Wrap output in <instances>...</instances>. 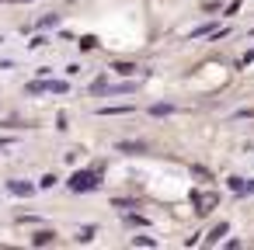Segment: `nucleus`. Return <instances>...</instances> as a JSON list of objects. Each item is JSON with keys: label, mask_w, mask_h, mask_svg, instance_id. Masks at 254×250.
Returning <instances> with one entry per match:
<instances>
[{"label": "nucleus", "mask_w": 254, "mask_h": 250, "mask_svg": "<svg viewBox=\"0 0 254 250\" xmlns=\"http://www.w3.org/2000/svg\"><path fill=\"white\" fill-rule=\"evenodd\" d=\"M53 240H56V233H53V229H39V233L32 236V243H35V247H49Z\"/></svg>", "instance_id": "5"}, {"label": "nucleus", "mask_w": 254, "mask_h": 250, "mask_svg": "<svg viewBox=\"0 0 254 250\" xmlns=\"http://www.w3.org/2000/svg\"><path fill=\"white\" fill-rule=\"evenodd\" d=\"M11 146V139H0V150H7Z\"/></svg>", "instance_id": "19"}, {"label": "nucleus", "mask_w": 254, "mask_h": 250, "mask_svg": "<svg viewBox=\"0 0 254 250\" xmlns=\"http://www.w3.org/2000/svg\"><path fill=\"white\" fill-rule=\"evenodd\" d=\"M94 46H98V42H94V35H84V39H80V49H84V52H91Z\"/></svg>", "instance_id": "15"}, {"label": "nucleus", "mask_w": 254, "mask_h": 250, "mask_svg": "<svg viewBox=\"0 0 254 250\" xmlns=\"http://www.w3.org/2000/svg\"><path fill=\"white\" fill-rule=\"evenodd\" d=\"M39 188H42V191H49V188H56V177H53V174H46V177L39 181Z\"/></svg>", "instance_id": "16"}, {"label": "nucleus", "mask_w": 254, "mask_h": 250, "mask_svg": "<svg viewBox=\"0 0 254 250\" xmlns=\"http://www.w3.org/2000/svg\"><path fill=\"white\" fill-rule=\"evenodd\" d=\"M195 205H198V212H212L216 195H212V191H209V195H195Z\"/></svg>", "instance_id": "4"}, {"label": "nucleus", "mask_w": 254, "mask_h": 250, "mask_svg": "<svg viewBox=\"0 0 254 250\" xmlns=\"http://www.w3.org/2000/svg\"><path fill=\"white\" fill-rule=\"evenodd\" d=\"M46 91H53V94H66V84H63V80H49Z\"/></svg>", "instance_id": "10"}, {"label": "nucleus", "mask_w": 254, "mask_h": 250, "mask_svg": "<svg viewBox=\"0 0 254 250\" xmlns=\"http://www.w3.org/2000/svg\"><path fill=\"white\" fill-rule=\"evenodd\" d=\"M126 222H129V226H150V219H143V215H132V212L126 215Z\"/></svg>", "instance_id": "13"}, {"label": "nucleus", "mask_w": 254, "mask_h": 250, "mask_svg": "<svg viewBox=\"0 0 254 250\" xmlns=\"http://www.w3.org/2000/svg\"><path fill=\"white\" fill-rule=\"evenodd\" d=\"M112 70H115L119 77H132V73H136L139 66H136V63H112Z\"/></svg>", "instance_id": "7"}, {"label": "nucleus", "mask_w": 254, "mask_h": 250, "mask_svg": "<svg viewBox=\"0 0 254 250\" xmlns=\"http://www.w3.org/2000/svg\"><path fill=\"white\" fill-rule=\"evenodd\" d=\"M223 233H226V222H219V226H216V229H212V233L205 236V243H216V240H219Z\"/></svg>", "instance_id": "11"}, {"label": "nucleus", "mask_w": 254, "mask_h": 250, "mask_svg": "<svg viewBox=\"0 0 254 250\" xmlns=\"http://www.w3.org/2000/svg\"><path fill=\"white\" fill-rule=\"evenodd\" d=\"M132 247H157V240H153V236H136Z\"/></svg>", "instance_id": "14"}, {"label": "nucleus", "mask_w": 254, "mask_h": 250, "mask_svg": "<svg viewBox=\"0 0 254 250\" xmlns=\"http://www.w3.org/2000/svg\"><path fill=\"white\" fill-rule=\"evenodd\" d=\"M94 236H98V229H94V226H84V229L77 233V240H80V243H91Z\"/></svg>", "instance_id": "9"}, {"label": "nucleus", "mask_w": 254, "mask_h": 250, "mask_svg": "<svg viewBox=\"0 0 254 250\" xmlns=\"http://www.w3.org/2000/svg\"><path fill=\"white\" fill-rule=\"evenodd\" d=\"M28 94H46V84H28Z\"/></svg>", "instance_id": "17"}, {"label": "nucleus", "mask_w": 254, "mask_h": 250, "mask_svg": "<svg viewBox=\"0 0 254 250\" xmlns=\"http://www.w3.org/2000/svg\"><path fill=\"white\" fill-rule=\"evenodd\" d=\"M171 111H174V104H164V101L150 108V115H157V118H164V115H171Z\"/></svg>", "instance_id": "8"}, {"label": "nucleus", "mask_w": 254, "mask_h": 250, "mask_svg": "<svg viewBox=\"0 0 254 250\" xmlns=\"http://www.w3.org/2000/svg\"><path fill=\"white\" fill-rule=\"evenodd\" d=\"M39 25H42V28H56V25H60V14H46Z\"/></svg>", "instance_id": "12"}, {"label": "nucleus", "mask_w": 254, "mask_h": 250, "mask_svg": "<svg viewBox=\"0 0 254 250\" xmlns=\"http://www.w3.org/2000/svg\"><path fill=\"white\" fill-rule=\"evenodd\" d=\"M101 184V170H80L70 177V191H94Z\"/></svg>", "instance_id": "1"}, {"label": "nucleus", "mask_w": 254, "mask_h": 250, "mask_svg": "<svg viewBox=\"0 0 254 250\" xmlns=\"http://www.w3.org/2000/svg\"><path fill=\"white\" fill-rule=\"evenodd\" d=\"M119 153H146V143H115Z\"/></svg>", "instance_id": "6"}, {"label": "nucleus", "mask_w": 254, "mask_h": 250, "mask_svg": "<svg viewBox=\"0 0 254 250\" xmlns=\"http://www.w3.org/2000/svg\"><path fill=\"white\" fill-rule=\"evenodd\" d=\"M98 115H132V104H105L98 108Z\"/></svg>", "instance_id": "3"}, {"label": "nucleus", "mask_w": 254, "mask_h": 250, "mask_svg": "<svg viewBox=\"0 0 254 250\" xmlns=\"http://www.w3.org/2000/svg\"><path fill=\"white\" fill-rule=\"evenodd\" d=\"M7 191L18 195V198H32L35 195V184L32 181H7Z\"/></svg>", "instance_id": "2"}, {"label": "nucleus", "mask_w": 254, "mask_h": 250, "mask_svg": "<svg viewBox=\"0 0 254 250\" xmlns=\"http://www.w3.org/2000/svg\"><path fill=\"white\" fill-rule=\"evenodd\" d=\"M230 188L233 191H244V177H230Z\"/></svg>", "instance_id": "18"}]
</instances>
